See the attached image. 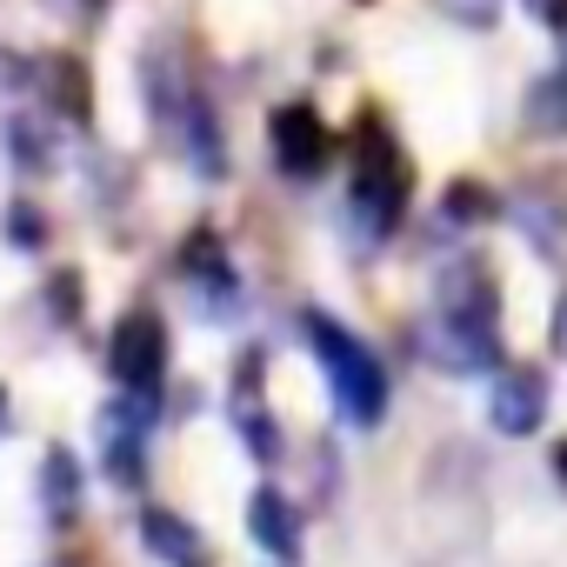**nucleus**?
Returning <instances> with one entry per match:
<instances>
[{"label": "nucleus", "mask_w": 567, "mask_h": 567, "mask_svg": "<svg viewBox=\"0 0 567 567\" xmlns=\"http://www.w3.org/2000/svg\"><path fill=\"white\" fill-rule=\"evenodd\" d=\"M308 341H315V354H321V368H328V381H334V401H341V414L348 421H381V408H388V374H381V361L348 334V328H334L328 315H308Z\"/></svg>", "instance_id": "obj_1"}, {"label": "nucleus", "mask_w": 567, "mask_h": 567, "mask_svg": "<svg viewBox=\"0 0 567 567\" xmlns=\"http://www.w3.org/2000/svg\"><path fill=\"white\" fill-rule=\"evenodd\" d=\"M401 207H408V161H401V147L388 141V127L368 121L361 161H354V214H361L374 234H388V227L401 220Z\"/></svg>", "instance_id": "obj_2"}, {"label": "nucleus", "mask_w": 567, "mask_h": 567, "mask_svg": "<svg viewBox=\"0 0 567 567\" xmlns=\"http://www.w3.org/2000/svg\"><path fill=\"white\" fill-rule=\"evenodd\" d=\"M274 161H280V174H295V181H308V174H321L328 167V154H334V141H328V127H321V114L308 107V101H295V107H280L274 121Z\"/></svg>", "instance_id": "obj_3"}, {"label": "nucleus", "mask_w": 567, "mask_h": 567, "mask_svg": "<svg viewBox=\"0 0 567 567\" xmlns=\"http://www.w3.org/2000/svg\"><path fill=\"white\" fill-rule=\"evenodd\" d=\"M161 361H167V334L154 315H127L114 328V348H107V368L121 388H154L161 381Z\"/></svg>", "instance_id": "obj_4"}, {"label": "nucleus", "mask_w": 567, "mask_h": 567, "mask_svg": "<svg viewBox=\"0 0 567 567\" xmlns=\"http://www.w3.org/2000/svg\"><path fill=\"white\" fill-rule=\"evenodd\" d=\"M540 414H547V381H540L534 368L501 374V388H494V427H501V434H534Z\"/></svg>", "instance_id": "obj_5"}, {"label": "nucleus", "mask_w": 567, "mask_h": 567, "mask_svg": "<svg viewBox=\"0 0 567 567\" xmlns=\"http://www.w3.org/2000/svg\"><path fill=\"white\" fill-rule=\"evenodd\" d=\"M247 527H254V540H260L267 554H280V560H288V554L301 547V514H295L288 501H280L274 487H260V494L247 501Z\"/></svg>", "instance_id": "obj_6"}, {"label": "nucleus", "mask_w": 567, "mask_h": 567, "mask_svg": "<svg viewBox=\"0 0 567 567\" xmlns=\"http://www.w3.org/2000/svg\"><path fill=\"white\" fill-rule=\"evenodd\" d=\"M527 127H534V134H567V74L534 81V94H527Z\"/></svg>", "instance_id": "obj_7"}, {"label": "nucleus", "mask_w": 567, "mask_h": 567, "mask_svg": "<svg viewBox=\"0 0 567 567\" xmlns=\"http://www.w3.org/2000/svg\"><path fill=\"white\" fill-rule=\"evenodd\" d=\"M141 534H147V547L161 554V560H174V567H187L194 554H200V540L187 534V520H174V514H147L141 520Z\"/></svg>", "instance_id": "obj_8"}, {"label": "nucleus", "mask_w": 567, "mask_h": 567, "mask_svg": "<svg viewBox=\"0 0 567 567\" xmlns=\"http://www.w3.org/2000/svg\"><path fill=\"white\" fill-rule=\"evenodd\" d=\"M487 207H494V200H487V194H481V187H474V181H461V187H454V194H447V214H454V220H481V214H487Z\"/></svg>", "instance_id": "obj_9"}, {"label": "nucleus", "mask_w": 567, "mask_h": 567, "mask_svg": "<svg viewBox=\"0 0 567 567\" xmlns=\"http://www.w3.org/2000/svg\"><path fill=\"white\" fill-rule=\"evenodd\" d=\"M494 8H501V0H447V14H461L467 28H487V21H494Z\"/></svg>", "instance_id": "obj_10"}, {"label": "nucleus", "mask_w": 567, "mask_h": 567, "mask_svg": "<svg viewBox=\"0 0 567 567\" xmlns=\"http://www.w3.org/2000/svg\"><path fill=\"white\" fill-rule=\"evenodd\" d=\"M14 234H21V247H34V214L28 207H14Z\"/></svg>", "instance_id": "obj_11"}, {"label": "nucleus", "mask_w": 567, "mask_h": 567, "mask_svg": "<svg viewBox=\"0 0 567 567\" xmlns=\"http://www.w3.org/2000/svg\"><path fill=\"white\" fill-rule=\"evenodd\" d=\"M554 467H560V474H567V441H560V447H554Z\"/></svg>", "instance_id": "obj_12"}]
</instances>
